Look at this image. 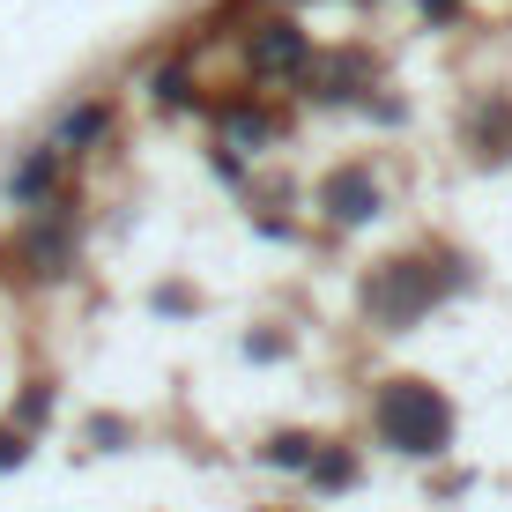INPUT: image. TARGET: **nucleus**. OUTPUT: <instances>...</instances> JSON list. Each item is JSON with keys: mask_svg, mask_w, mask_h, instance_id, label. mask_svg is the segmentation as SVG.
<instances>
[{"mask_svg": "<svg viewBox=\"0 0 512 512\" xmlns=\"http://www.w3.org/2000/svg\"><path fill=\"white\" fill-rule=\"evenodd\" d=\"M372 423H379V446L409 453V461H438V453L453 446V401L438 394V386H423V379H386Z\"/></svg>", "mask_w": 512, "mask_h": 512, "instance_id": "obj_1", "label": "nucleus"}, {"mask_svg": "<svg viewBox=\"0 0 512 512\" xmlns=\"http://www.w3.org/2000/svg\"><path fill=\"white\" fill-rule=\"evenodd\" d=\"M104 119H112L104 104H82V112L67 119V141H90V134H104Z\"/></svg>", "mask_w": 512, "mask_h": 512, "instance_id": "obj_8", "label": "nucleus"}, {"mask_svg": "<svg viewBox=\"0 0 512 512\" xmlns=\"http://www.w3.org/2000/svg\"><path fill=\"white\" fill-rule=\"evenodd\" d=\"M52 171H60V156H52V149H38L23 171H15V193H23V201H38V193L52 186Z\"/></svg>", "mask_w": 512, "mask_h": 512, "instance_id": "obj_7", "label": "nucleus"}, {"mask_svg": "<svg viewBox=\"0 0 512 512\" xmlns=\"http://www.w3.org/2000/svg\"><path fill=\"white\" fill-rule=\"evenodd\" d=\"M23 453H30V446H23V431H0V468H15Z\"/></svg>", "mask_w": 512, "mask_h": 512, "instance_id": "obj_11", "label": "nucleus"}, {"mask_svg": "<svg viewBox=\"0 0 512 512\" xmlns=\"http://www.w3.org/2000/svg\"><path fill=\"white\" fill-rule=\"evenodd\" d=\"M223 127L245 134V141H268V119H260V112H223Z\"/></svg>", "mask_w": 512, "mask_h": 512, "instance_id": "obj_9", "label": "nucleus"}, {"mask_svg": "<svg viewBox=\"0 0 512 512\" xmlns=\"http://www.w3.org/2000/svg\"><path fill=\"white\" fill-rule=\"evenodd\" d=\"M312 453H320V446H312L305 431H275L268 446H260V461H268V468H312Z\"/></svg>", "mask_w": 512, "mask_h": 512, "instance_id": "obj_5", "label": "nucleus"}, {"mask_svg": "<svg viewBox=\"0 0 512 512\" xmlns=\"http://www.w3.org/2000/svg\"><path fill=\"white\" fill-rule=\"evenodd\" d=\"M320 208H327V223H372V216H379V179H372L364 164L334 171L327 193H320Z\"/></svg>", "mask_w": 512, "mask_h": 512, "instance_id": "obj_3", "label": "nucleus"}, {"mask_svg": "<svg viewBox=\"0 0 512 512\" xmlns=\"http://www.w3.org/2000/svg\"><path fill=\"white\" fill-rule=\"evenodd\" d=\"M461 282V260H386V268L364 282V312H372L379 327H416L423 312H438L446 305V290Z\"/></svg>", "mask_w": 512, "mask_h": 512, "instance_id": "obj_2", "label": "nucleus"}, {"mask_svg": "<svg viewBox=\"0 0 512 512\" xmlns=\"http://www.w3.org/2000/svg\"><path fill=\"white\" fill-rule=\"evenodd\" d=\"M312 483L320 490H349L357 483V461H349V453H312Z\"/></svg>", "mask_w": 512, "mask_h": 512, "instance_id": "obj_6", "label": "nucleus"}, {"mask_svg": "<svg viewBox=\"0 0 512 512\" xmlns=\"http://www.w3.org/2000/svg\"><path fill=\"white\" fill-rule=\"evenodd\" d=\"M253 67H260V75H290V67H305V30H297V23H260L253 30Z\"/></svg>", "mask_w": 512, "mask_h": 512, "instance_id": "obj_4", "label": "nucleus"}, {"mask_svg": "<svg viewBox=\"0 0 512 512\" xmlns=\"http://www.w3.org/2000/svg\"><path fill=\"white\" fill-rule=\"evenodd\" d=\"M423 8H431V15H453V0H423Z\"/></svg>", "mask_w": 512, "mask_h": 512, "instance_id": "obj_12", "label": "nucleus"}, {"mask_svg": "<svg viewBox=\"0 0 512 512\" xmlns=\"http://www.w3.org/2000/svg\"><path fill=\"white\" fill-rule=\"evenodd\" d=\"M156 104H186V75L171 67V75H156Z\"/></svg>", "mask_w": 512, "mask_h": 512, "instance_id": "obj_10", "label": "nucleus"}]
</instances>
